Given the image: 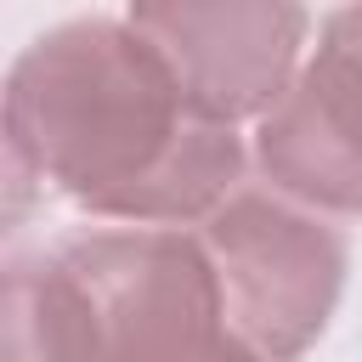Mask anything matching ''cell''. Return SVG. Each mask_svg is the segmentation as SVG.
I'll use <instances>...</instances> for the list:
<instances>
[{"label":"cell","mask_w":362,"mask_h":362,"mask_svg":"<svg viewBox=\"0 0 362 362\" xmlns=\"http://www.w3.org/2000/svg\"><path fill=\"white\" fill-rule=\"evenodd\" d=\"M6 175L130 226L209 221L243 181V136L204 119L130 17H79L6 74Z\"/></svg>","instance_id":"obj_1"},{"label":"cell","mask_w":362,"mask_h":362,"mask_svg":"<svg viewBox=\"0 0 362 362\" xmlns=\"http://www.w3.org/2000/svg\"><path fill=\"white\" fill-rule=\"evenodd\" d=\"M51 260L79 288L102 362H204L232 334L204 243L175 226L79 232Z\"/></svg>","instance_id":"obj_2"},{"label":"cell","mask_w":362,"mask_h":362,"mask_svg":"<svg viewBox=\"0 0 362 362\" xmlns=\"http://www.w3.org/2000/svg\"><path fill=\"white\" fill-rule=\"evenodd\" d=\"M198 243L221 277L226 328L243 345H255L266 362H294L317 345L351 260L339 226L283 192L238 187L204 221Z\"/></svg>","instance_id":"obj_3"},{"label":"cell","mask_w":362,"mask_h":362,"mask_svg":"<svg viewBox=\"0 0 362 362\" xmlns=\"http://www.w3.org/2000/svg\"><path fill=\"white\" fill-rule=\"evenodd\" d=\"M124 17L170 62L181 96L232 130L288 96L311 34V17L288 0H147Z\"/></svg>","instance_id":"obj_4"},{"label":"cell","mask_w":362,"mask_h":362,"mask_svg":"<svg viewBox=\"0 0 362 362\" xmlns=\"http://www.w3.org/2000/svg\"><path fill=\"white\" fill-rule=\"evenodd\" d=\"M255 158L283 198L362 215V6L322 17L311 62L255 130Z\"/></svg>","instance_id":"obj_5"},{"label":"cell","mask_w":362,"mask_h":362,"mask_svg":"<svg viewBox=\"0 0 362 362\" xmlns=\"http://www.w3.org/2000/svg\"><path fill=\"white\" fill-rule=\"evenodd\" d=\"M0 362H102L96 334H90V311L51 255L6 266Z\"/></svg>","instance_id":"obj_6"},{"label":"cell","mask_w":362,"mask_h":362,"mask_svg":"<svg viewBox=\"0 0 362 362\" xmlns=\"http://www.w3.org/2000/svg\"><path fill=\"white\" fill-rule=\"evenodd\" d=\"M204 362H266V356H260L255 345H243L238 334H226V339H221V345H215V351H209Z\"/></svg>","instance_id":"obj_7"}]
</instances>
